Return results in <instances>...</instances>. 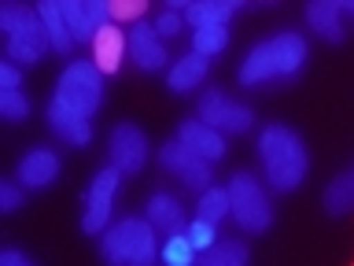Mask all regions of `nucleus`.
Here are the masks:
<instances>
[{
  "label": "nucleus",
  "instance_id": "24",
  "mask_svg": "<svg viewBox=\"0 0 354 266\" xmlns=\"http://www.w3.org/2000/svg\"><path fill=\"white\" fill-rule=\"evenodd\" d=\"M162 263L166 266H196V248L185 233H170L162 240Z\"/></svg>",
  "mask_w": 354,
  "mask_h": 266
},
{
  "label": "nucleus",
  "instance_id": "7",
  "mask_svg": "<svg viewBox=\"0 0 354 266\" xmlns=\"http://www.w3.org/2000/svg\"><path fill=\"white\" fill-rule=\"evenodd\" d=\"M118 185H122V170H115V166L96 170V177L85 188V211H82V229L85 233H107Z\"/></svg>",
  "mask_w": 354,
  "mask_h": 266
},
{
  "label": "nucleus",
  "instance_id": "18",
  "mask_svg": "<svg viewBox=\"0 0 354 266\" xmlns=\"http://www.w3.org/2000/svg\"><path fill=\"white\" fill-rule=\"evenodd\" d=\"M148 218L155 229L159 233H166V237H170V233H181V226H185V207H181V200L177 196H170V193H155V196H148Z\"/></svg>",
  "mask_w": 354,
  "mask_h": 266
},
{
  "label": "nucleus",
  "instance_id": "2",
  "mask_svg": "<svg viewBox=\"0 0 354 266\" xmlns=\"http://www.w3.org/2000/svg\"><path fill=\"white\" fill-rule=\"evenodd\" d=\"M259 155H262V170H266V181L277 193H292V188L303 185V177L310 170V152L303 137L284 126V122H270L262 133H259Z\"/></svg>",
  "mask_w": 354,
  "mask_h": 266
},
{
  "label": "nucleus",
  "instance_id": "22",
  "mask_svg": "<svg viewBox=\"0 0 354 266\" xmlns=\"http://www.w3.org/2000/svg\"><path fill=\"white\" fill-rule=\"evenodd\" d=\"M196 266H248V244L243 240H218L214 248L199 251Z\"/></svg>",
  "mask_w": 354,
  "mask_h": 266
},
{
  "label": "nucleus",
  "instance_id": "11",
  "mask_svg": "<svg viewBox=\"0 0 354 266\" xmlns=\"http://www.w3.org/2000/svg\"><path fill=\"white\" fill-rule=\"evenodd\" d=\"M48 126L59 141L74 144V148H82V144L93 141V122H88V115H82V111H74L71 104H63V100H48Z\"/></svg>",
  "mask_w": 354,
  "mask_h": 266
},
{
  "label": "nucleus",
  "instance_id": "8",
  "mask_svg": "<svg viewBox=\"0 0 354 266\" xmlns=\"http://www.w3.org/2000/svg\"><path fill=\"white\" fill-rule=\"evenodd\" d=\"M199 122L214 126L218 133H248L251 122H254V111L248 104L229 100L221 89H207V93L199 96Z\"/></svg>",
  "mask_w": 354,
  "mask_h": 266
},
{
  "label": "nucleus",
  "instance_id": "23",
  "mask_svg": "<svg viewBox=\"0 0 354 266\" xmlns=\"http://www.w3.org/2000/svg\"><path fill=\"white\" fill-rule=\"evenodd\" d=\"M229 215V188H218V185H210L207 193H199V207H196V218H203V222H218Z\"/></svg>",
  "mask_w": 354,
  "mask_h": 266
},
{
  "label": "nucleus",
  "instance_id": "4",
  "mask_svg": "<svg viewBox=\"0 0 354 266\" xmlns=\"http://www.w3.org/2000/svg\"><path fill=\"white\" fill-rule=\"evenodd\" d=\"M0 26L8 33L4 52L11 63H37L52 48L48 30L41 22V11L30 4H4L0 8Z\"/></svg>",
  "mask_w": 354,
  "mask_h": 266
},
{
  "label": "nucleus",
  "instance_id": "6",
  "mask_svg": "<svg viewBox=\"0 0 354 266\" xmlns=\"http://www.w3.org/2000/svg\"><path fill=\"white\" fill-rule=\"evenodd\" d=\"M52 96L93 118L96 107L104 104V74L96 71V63L74 60V63L63 66V74H59V82H55V93Z\"/></svg>",
  "mask_w": 354,
  "mask_h": 266
},
{
  "label": "nucleus",
  "instance_id": "1",
  "mask_svg": "<svg viewBox=\"0 0 354 266\" xmlns=\"http://www.w3.org/2000/svg\"><path fill=\"white\" fill-rule=\"evenodd\" d=\"M306 63V37L295 30L273 33L259 41L240 63V85H266V82H288L303 71Z\"/></svg>",
  "mask_w": 354,
  "mask_h": 266
},
{
  "label": "nucleus",
  "instance_id": "25",
  "mask_svg": "<svg viewBox=\"0 0 354 266\" xmlns=\"http://www.w3.org/2000/svg\"><path fill=\"white\" fill-rule=\"evenodd\" d=\"M225 44H229V30L225 26H203V30H196L192 33V52L196 55H218V52H225Z\"/></svg>",
  "mask_w": 354,
  "mask_h": 266
},
{
  "label": "nucleus",
  "instance_id": "9",
  "mask_svg": "<svg viewBox=\"0 0 354 266\" xmlns=\"http://www.w3.org/2000/svg\"><path fill=\"white\" fill-rule=\"evenodd\" d=\"M107 152H111V166L122 174H137L144 163H148V137H144L140 126L133 122H118L107 137Z\"/></svg>",
  "mask_w": 354,
  "mask_h": 266
},
{
  "label": "nucleus",
  "instance_id": "16",
  "mask_svg": "<svg viewBox=\"0 0 354 266\" xmlns=\"http://www.w3.org/2000/svg\"><path fill=\"white\" fill-rule=\"evenodd\" d=\"M343 19H347L343 0H314V4H306V26L332 44L343 41Z\"/></svg>",
  "mask_w": 354,
  "mask_h": 266
},
{
  "label": "nucleus",
  "instance_id": "29",
  "mask_svg": "<svg viewBox=\"0 0 354 266\" xmlns=\"http://www.w3.org/2000/svg\"><path fill=\"white\" fill-rule=\"evenodd\" d=\"M155 33H159V37H177V33L185 30V15L177 8H166V11H159V15H155Z\"/></svg>",
  "mask_w": 354,
  "mask_h": 266
},
{
  "label": "nucleus",
  "instance_id": "13",
  "mask_svg": "<svg viewBox=\"0 0 354 266\" xmlns=\"http://www.w3.org/2000/svg\"><path fill=\"white\" fill-rule=\"evenodd\" d=\"M59 174V155L52 148H30L26 155L19 159V170H15V181L22 188H48Z\"/></svg>",
  "mask_w": 354,
  "mask_h": 266
},
{
  "label": "nucleus",
  "instance_id": "27",
  "mask_svg": "<svg viewBox=\"0 0 354 266\" xmlns=\"http://www.w3.org/2000/svg\"><path fill=\"white\" fill-rule=\"evenodd\" d=\"M0 115H4L8 122H22L30 115V100L19 93V89H11V93H4L0 89Z\"/></svg>",
  "mask_w": 354,
  "mask_h": 266
},
{
  "label": "nucleus",
  "instance_id": "5",
  "mask_svg": "<svg viewBox=\"0 0 354 266\" xmlns=\"http://www.w3.org/2000/svg\"><path fill=\"white\" fill-rule=\"evenodd\" d=\"M229 215L236 218L243 233H266L273 226V207L266 196V185L251 170L229 177Z\"/></svg>",
  "mask_w": 354,
  "mask_h": 266
},
{
  "label": "nucleus",
  "instance_id": "14",
  "mask_svg": "<svg viewBox=\"0 0 354 266\" xmlns=\"http://www.w3.org/2000/svg\"><path fill=\"white\" fill-rule=\"evenodd\" d=\"M129 60L137 63L140 71H162V66L170 63L166 44H162L159 33H155V26H148V22H137V26L129 30Z\"/></svg>",
  "mask_w": 354,
  "mask_h": 266
},
{
  "label": "nucleus",
  "instance_id": "10",
  "mask_svg": "<svg viewBox=\"0 0 354 266\" xmlns=\"http://www.w3.org/2000/svg\"><path fill=\"white\" fill-rule=\"evenodd\" d=\"M159 163L166 166L170 174H177L188 188H196V193H207L210 181H214V174H210V163L199 159V155H192L185 148V144L177 141H166L159 148Z\"/></svg>",
  "mask_w": 354,
  "mask_h": 266
},
{
  "label": "nucleus",
  "instance_id": "15",
  "mask_svg": "<svg viewBox=\"0 0 354 266\" xmlns=\"http://www.w3.org/2000/svg\"><path fill=\"white\" fill-rule=\"evenodd\" d=\"M126 55H129V33H122L118 22H107V26L93 37V63H96V71L100 74H115Z\"/></svg>",
  "mask_w": 354,
  "mask_h": 266
},
{
  "label": "nucleus",
  "instance_id": "32",
  "mask_svg": "<svg viewBox=\"0 0 354 266\" xmlns=\"http://www.w3.org/2000/svg\"><path fill=\"white\" fill-rule=\"evenodd\" d=\"M0 266H33L30 255H22L19 248H4L0 251Z\"/></svg>",
  "mask_w": 354,
  "mask_h": 266
},
{
  "label": "nucleus",
  "instance_id": "12",
  "mask_svg": "<svg viewBox=\"0 0 354 266\" xmlns=\"http://www.w3.org/2000/svg\"><path fill=\"white\" fill-rule=\"evenodd\" d=\"M177 144H185L188 152L207 159V163H218L225 155V133H218L214 126H207L199 118H188L177 126Z\"/></svg>",
  "mask_w": 354,
  "mask_h": 266
},
{
  "label": "nucleus",
  "instance_id": "20",
  "mask_svg": "<svg viewBox=\"0 0 354 266\" xmlns=\"http://www.w3.org/2000/svg\"><path fill=\"white\" fill-rule=\"evenodd\" d=\"M37 11H41L44 30H48L52 48H55V52H71V48H74V37H71V26H66V19H63L59 0H41Z\"/></svg>",
  "mask_w": 354,
  "mask_h": 266
},
{
  "label": "nucleus",
  "instance_id": "3",
  "mask_svg": "<svg viewBox=\"0 0 354 266\" xmlns=\"http://www.w3.org/2000/svg\"><path fill=\"white\" fill-rule=\"evenodd\" d=\"M148 218H122L107 226L104 240H100V255L107 266H151L159 255V237Z\"/></svg>",
  "mask_w": 354,
  "mask_h": 266
},
{
  "label": "nucleus",
  "instance_id": "21",
  "mask_svg": "<svg viewBox=\"0 0 354 266\" xmlns=\"http://www.w3.org/2000/svg\"><path fill=\"white\" fill-rule=\"evenodd\" d=\"M321 200H325L328 215H347V211H354V163L347 166V170H339L336 177H332Z\"/></svg>",
  "mask_w": 354,
  "mask_h": 266
},
{
  "label": "nucleus",
  "instance_id": "31",
  "mask_svg": "<svg viewBox=\"0 0 354 266\" xmlns=\"http://www.w3.org/2000/svg\"><path fill=\"white\" fill-rule=\"evenodd\" d=\"M19 82H22L19 66L11 63V60H4V63H0V89H4V93H11V89H19Z\"/></svg>",
  "mask_w": 354,
  "mask_h": 266
},
{
  "label": "nucleus",
  "instance_id": "19",
  "mask_svg": "<svg viewBox=\"0 0 354 266\" xmlns=\"http://www.w3.org/2000/svg\"><path fill=\"white\" fill-rule=\"evenodd\" d=\"M207 71H210L207 55L188 52V55H181V60L170 66V74H166V85H170L174 93H192V89L207 78Z\"/></svg>",
  "mask_w": 354,
  "mask_h": 266
},
{
  "label": "nucleus",
  "instance_id": "17",
  "mask_svg": "<svg viewBox=\"0 0 354 266\" xmlns=\"http://www.w3.org/2000/svg\"><path fill=\"white\" fill-rule=\"evenodd\" d=\"M240 4L232 0H185V22L192 30H203V26H225V22L236 15Z\"/></svg>",
  "mask_w": 354,
  "mask_h": 266
},
{
  "label": "nucleus",
  "instance_id": "28",
  "mask_svg": "<svg viewBox=\"0 0 354 266\" xmlns=\"http://www.w3.org/2000/svg\"><path fill=\"white\" fill-rule=\"evenodd\" d=\"M148 11L144 0H111V22H140V15Z\"/></svg>",
  "mask_w": 354,
  "mask_h": 266
},
{
  "label": "nucleus",
  "instance_id": "26",
  "mask_svg": "<svg viewBox=\"0 0 354 266\" xmlns=\"http://www.w3.org/2000/svg\"><path fill=\"white\" fill-rule=\"evenodd\" d=\"M185 237L192 240L196 251H207V248H214V244H218V226H214V222H203V218H192L185 226Z\"/></svg>",
  "mask_w": 354,
  "mask_h": 266
},
{
  "label": "nucleus",
  "instance_id": "30",
  "mask_svg": "<svg viewBox=\"0 0 354 266\" xmlns=\"http://www.w3.org/2000/svg\"><path fill=\"white\" fill-rule=\"evenodd\" d=\"M19 204H22V188L15 181H0V211L11 215V211H19Z\"/></svg>",
  "mask_w": 354,
  "mask_h": 266
},
{
  "label": "nucleus",
  "instance_id": "34",
  "mask_svg": "<svg viewBox=\"0 0 354 266\" xmlns=\"http://www.w3.org/2000/svg\"><path fill=\"white\" fill-rule=\"evenodd\" d=\"M351 266H354V263H351Z\"/></svg>",
  "mask_w": 354,
  "mask_h": 266
},
{
  "label": "nucleus",
  "instance_id": "33",
  "mask_svg": "<svg viewBox=\"0 0 354 266\" xmlns=\"http://www.w3.org/2000/svg\"><path fill=\"white\" fill-rule=\"evenodd\" d=\"M343 11H347V15L354 19V0H343Z\"/></svg>",
  "mask_w": 354,
  "mask_h": 266
}]
</instances>
